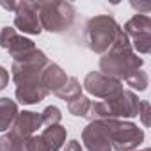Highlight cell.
<instances>
[{
    "mask_svg": "<svg viewBox=\"0 0 151 151\" xmlns=\"http://www.w3.org/2000/svg\"><path fill=\"white\" fill-rule=\"evenodd\" d=\"M142 64H144L142 57H139L133 52L128 36L124 32H121L119 37L116 39V43L101 55L100 73L121 82L126 77H130L133 71L142 69Z\"/></svg>",
    "mask_w": 151,
    "mask_h": 151,
    "instance_id": "obj_1",
    "label": "cell"
},
{
    "mask_svg": "<svg viewBox=\"0 0 151 151\" xmlns=\"http://www.w3.org/2000/svg\"><path fill=\"white\" fill-rule=\"evenodd\" d=\"M123 32L121 25L110 14H98L89 18L84 25V41L86 46L94 53H105Z\"/></svg>",
    "mask_w": 151,
    "mask_h": 151,
    "instance_id": "obj_2",
    "label": "cell"
},
{
    "mask_svg": "<svg viewBox=\"0 0 151 151\" xmlns=\"http://www.w3.org/2000/svg\"><path fill=\"white\" fill-rule=\"evenodd\" d=\"M139 105H140V100L137 98V94L133 91L123 89L117 96H114L110 100H101V101L91 103L86 117L89 121L135 117V116H139Z\"/></svg>",
    "mask_w": 151,
    "mask_h": 151,
    "instance_id": "obj_3",
    "label": "cell"
},
{
    "mask_svg": "<svg viewBox=\"0 0 151 151\" xmlns=\"http://www.w3.org/2000/svg\"><path fill=\"white\" fill-rule=\"evenodd\" d=\"M48 62H50L48 57L39 48H34L32 52L25 53L23 57L14 59L13 66H11V75H13V80H14L16 87L43 86L41 84V73Z\"/></svg>",
    "mask_w": 151,
    "mask_h": 151,
    "instance_id": "obj_4",
    "label": "cell"
},
{
    "mask_svg": "<svg viewBox=\"0 0 151 151\" xmlns=\"http://www.w3.org/2000/svg\"><path fill=\"white\" fill-rule=\"evenodd\" d=\"M37 14L43 30H48L52 34H60L73 27L77 11L69 2L53 0V2H37Z\"/></svg>",
    "mask_w": 151,
    "mask_h": 151,
    "instance_id": "obj_5",
    "label": "cell"
},
{
    "mask_svg": "<svg viewBox=\"0 0 151 151\" xmlns=\"http://www.w3.org/2000/svg\"><path fill=\"white\" fill-rule=\"evenodd\" d=\"M110 146L116 151H135L144 142V132L137 124L121 119H109Z\"/></svg>",
    "mask_w": 151,
    "mask_h": 151,
    "instance_id": "obj_6",
    "label": "cell"
},
{
    "mask_svg": "<svg viewBox=\"0 0 151 151\" xmlns=\"http://www.w3.org/2000/svg\"><path fill=\"white\" fill-rule=\"evenodd\" d=\"M123 32L128 36V39L132 37L130 45L133 48V52L147 55L151 52V18L146 14H135L132 16L126 23Z\"/></svg>",
    "mask_w": 151,
    "mask_h": 151,
    "instance_id": "obj_7",
    "label": "cell"
},
{
    "mask_svg": "<svg viewBox=\"0 0 151 151\" xmlns=\"http://www.w3.org/2000/svg\"><path fill=\"white\" fill-rule=\"evenodd\" d=\"M82 87L93 94L94 98H101V100H110L114 96H117L123 91V82L110 78L107 75L100 73V71H91L86 75Z\"/></svg>",
    "mask_w": 151,
    "mask_h": 151,
    "instance_id": "obj_8",
    "label": "cell"
},
{
    "mask_svg": "<svg viewBox=\"0 0 151 151\" xmlns=\"http://www.w3.org/2000/svg\"><path fill=\"white\" fill-rule=\"evenodd\" d=\"M82 140L87 151H112L109 119L91 121L82 132Z\"/></svg>",
    "mask_w": 151,
    "mask_h": 151,
    "instance_id": "obj_9",
    "label": "cell"
},
{
    "mask_svg": "<svg viewBox=\"0 0 151 151\" xmlns=\"http://www.w3.org/2000/svg\"><path fill=\"white\" fill-rule=\"evenodd\" d=\"M14 27L23 34H41V22L37 14V2H18L14 11Z\"/></svg>",
    "mask_w": 151,
    "mask_h": 151,
    "instance_id": "obj_10",
    "label": "cell"
},
{
    "mask_svg": "<svg viewBox=\"0 0 151 151\" xmlns=\"http://www.w3.org/2000/svg\"><path fill=\"white\" fill-rule=\"evenodd\" d=\"M0 46L9 52L13 60L23 57L25 53H29L36 48L34 41H30L29 37L20 36L16 32V29H13V27H4L0 30Z\"/></svg>",
    "mask_w": 151,
    "mask_h": 151,
    "instance_id": "obj_11",
    "label": "cell"
},
{
    "mask_svg": "<svg viewBox=\"0 0 151 151\" xmlns=\"http://www.w3.org/2000/svg\"><path fill=\"white\" fill-rule=\"evenodd\" d=\"M43 126V121H41V114L37 112H32V110H23V112H18L13 126L9 128V132L13 135H18L22 139H29L34 135L36 130H39Z\"/></svg>",
    "mask_w": 151,
    "mask_h": 151,
    "instance_id": "obj_12",
    "label": "cell"
},
{
    "mask_svg": "<svg viewBox=\"0 0 151 151\" xmlns=\"http://www.w3.org/2000/svg\"><path fill=\"white\" fill-rule=\"evenodd\" d=\"M66 82H68V75H66V71L59 64L48 62L45 66V69L41 73V84H43V87L48 93H53L55 94Z\"/></svg>",
    "mask_w": 151,
    "mask_h": 151,
    "instance_id": "obj_13",
    "label": "cell"
},
{
    "mask_svg": "<svg viewBox=\"0 0 151 151\" xmlns=\"http://www.w3.org/2000/svg\"><path fill=\"white\" fill-rule=\"evenodd\" d=\"M66 128L60 126V124H52V126H46L41 133V139L45 140L48 151H60L62 146L66 144Z\"/></svg>",
    "mask_w": 151,
    "mask_h": 151,
    "instance_id": "obj_14",
    "label": "cell"
},
{
    "mask_svg": "<svg viewBox=\"0 0 151 151\" xmlns=\"http://www.w3.org/2000/svg\"><path fill=\"white\" fill-rule=\"evenodd\" d=\"M18 112L20 110H18L16 101L9 98H0V132H7L13 126Z\"/></svg>",
    "mask_w": 151,
    "mask_h": 151,
    "instance_id": "obj_15",
    "label": "cell"
},
{
    "mask_svg": "<svg viewBox=\"0 0 151 151\" xmlns=\"http://www.w3.org/2000/svg\"><path fill=\"white\" fill-rule=\"evenodd\" d=\"M80 94H82V86H80L78 78H75V77H68V82L55 93V96L64 101H71Z\"/></svg>",
    "mask_w": 151,
    "mask_h": 151,
    "instance_id": "obj_16",
    "label": "cell"
},
{
    "mask_svg": "<svg viewBox=\"0 0 151 151\" xmlns=\"http://www.w3.org/2000/svg\"><path fill=\"white\" fill-rule=\"evenodd\" d=\"M29 139H22L18 135H13L11 132L4 133L0 137V151H27V140Z\"/></svg>",
    "mask_w": 151,
    "mask_h": 151,
    "instance_id": "obj_17",
    "label": "cell"
},
{
    "mask_svg": "<svg viewBox=\"0 0 151 151\" xmlns=\"http://www.w3.org/2000/svg\"><path fill=\"white\" fill-rule=\"evenodd\" d=\"M91 103H93V101H91L87 96L80 94V96H77V98H75V100L68 101V110H69V114H73V116L86 117V116H87V112H89V107H91Z\"/></svg>",
    "mask_w": 151,
    "mask_h": 151,
    "instance_id": "obj_18",
    "label": "cell"
},
{
    "mask_svg": "<svg viewBox=\"0 0 151 151\" xmlns=\"http://www.w3.org/2000/svg\"><path fill=\"white\" fill-rule=\"evenodd\" d=\"M124 82H126V86H130L132 89L146 91V89H147V82H149V78H147V73H146V71L137 69V71H133V73L130 75V77L124 78Z\"/></svg>",
    "mask_w": 151,
    "mask_h": 151,
    "instance_id": "obj_19",
    "label": "cell"
},
{
    "mask_svg": "<svg viewBox=\"0 0 151 151\" xmlns=\"http://www.w3.org/2000/svg\"><path fill=\"white\" fill-rule=\"evenodd\" d=\"M62 119V114L59 110V107L55 105H48L43 112H41V121H43V126H52V124H59Z\"/></svg>",
    "mask_w": 151,
    "mask_h": 151,
    "instance_id": "obj_20",
    "label": "cell"
},
{
    "mask_svg": "<svg viewBox=\"0 0 151 151\" xmlns=\"http://www.w3.org/2000/svg\"><path fill=\"white\" fill-rule=\"evenodd\" d=\"M27 151H48V147L41 139V135H32L27 140Z\"/></svg>",
    "mask_w": 151,
    "mask_h": 151,
    "instance_id": "obj_21",
    "label": "cell"
},
{
    "mask_svg": "<svg viewBox=\"0 0 151 151\" xmlns=\"http://www.w3.org/2000/svg\"><path fill=\"white\" fill-rule=\"evenodd\" d=\"M139 116L144 126H149V103L147 101H140L139 105Z\"/></svg>",
    "mask_w": 151,
    "mask_h": 151,
    "instance_id": "obj_22",
    "label": "cell"
},
{
    "mask_svg": "<svg viewBox=\"0 0 151 151\" xmlns=\"http://www.w3.org/2000/svg\"><path fill=\"white\" fill-rule=\"evenodd\" d=\"M132 7L139 11L137 14H146V16H147V13L151 11V4H149V2H132Z\"/></svg>",
    "mask_w": 151,
    "mask_h": 151,
    "instance_id": "obj_23",
    "label": "cell"
},
{
    "mask_svg": "<svg viewBox=\"0 0 151 151\" xmlns=\"http://www.w3.org/2000/svg\"><path fill=\"white\" fill-rule=\"evenodd\" d=\"M7 84H9V71L4 66H0V91L6 89Z\"/></svg>",
    "mask_w": 151,
    "mask_h": 151,
    "instance_id": "obj_24",
    "label": "cell"
},
{
    "mask_svg": "<svg viewBox=\"0 0 151 151\" xmlns=\"http://www.w3.org/2000/svg\"><path fill=\"white\" fill-rule=\"evenodd\" d=\"M62 151H84V149H82V146H80L78 140H69Z\"/></svg>",
    "mask_w": 151,
    "mask_h": 151,
    "instance_id": "obj_25",
    "label": "cell"
},
{
    "mask_svg": "<svg viewBox=\"0 0 151 151\" xmlns=\"http://www.w3.org/2000/svg\"><path fill=\"white\" fill-rule=\"evenodd\" d=\"M0 6H2L4 9H7V11H16V6H18V2H0Z\"/></svg>",
    "mask_w": 151,
    "mask_h": 151,
    "instance_id": "obj_26",
    "label": "cell"
},
{
    "mask_svg": "<svg viewBox=\"0 0 151 151\" xmlns=\"http://www.w3.org/2000/svg\"><path fill=\"white\" fill-rule=\"evenodd\" d=\"M135 151H137V149H135ZM140 151H149V149H147V147H146V149H140Z\"/></svg>",
    "mask_w": 151,
    "mask_h": 151,
    "instance_id": "obj_27",
    "label": "cell"
}]
</instances>
